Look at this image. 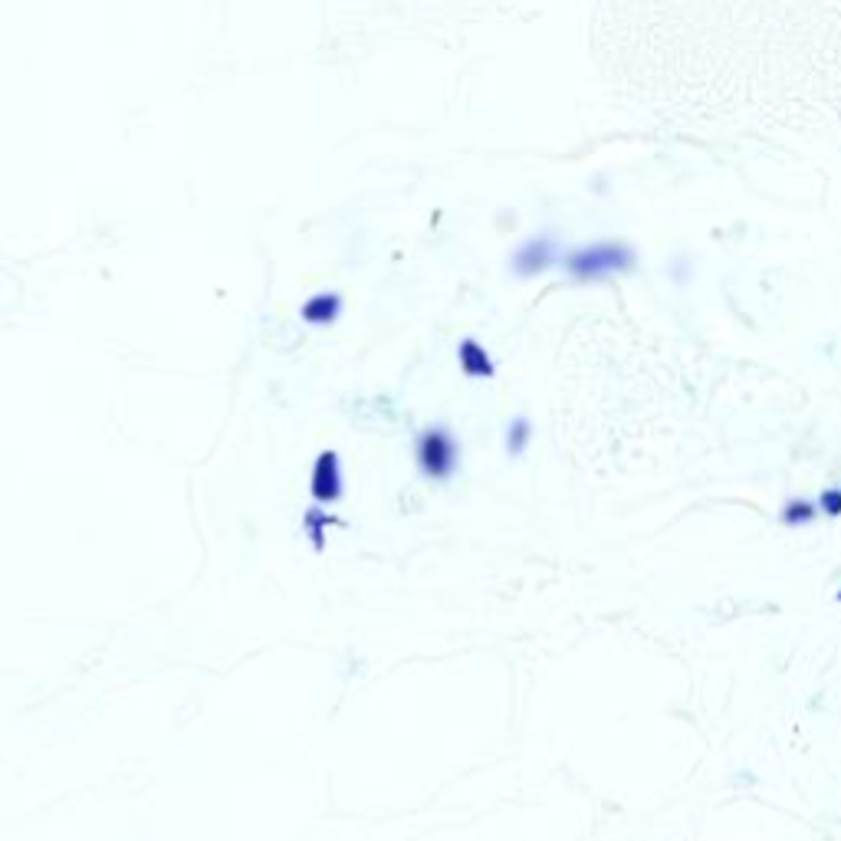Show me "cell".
Listing matches in <instances>:
<instances>
[{
  "instance_id": "7",
  "label": "cell",
  "mask_w": 841,
  "mask_h": 841,
  "mask_svg": "<svg viewBox=\"0 0 841 841\" xmlns=\"http://www.w3.org/2000/svg\"><path fill=\"white\" fill-rule=\"evenodd\" d=\"M822 513H829V516L841 513V493L838 490H829L825 496H822Z\"/></svg>"
},
{
  "instance_id": "3",
  "label": "cell",
  "mask_w": 841,
  "mask_h": 841,
  "mask_svg": "<svg viewBox=\"0 0 841 841\" xmlns=\"http://www.w3.org/2000/svg\"><path fill=\"white\" fill-rule=\"evenodd\" d=\"M815 516V503H786V510H782V519L786 523H805V519H812Z\"/></svg>"
},
{
  "instance_id": "1",
  "label": "cell",
  "mask_w": 841,
  "mask_h": 841,
  "mask_svg": "<svg viewBox=\"0 0 841 841\" xmlns=\"http://www.w3.org/2000/svg\"><path fill=\"white\" fill-rule=\"evenodd\" d=\"M628 263H631V257L625 253V247H591V250L578 253L575 260H572V273H575V279H598L605 273L621 270V266H628Z\"/></svg>"
},
{
  "instance_id": "2",
  "label": "cell",
  "mask_w": 841,
  "mask_h": 841,
  "mask_svg": "<svg viewBox=\"0 0 841 841\" xmlns=\"http://www.w3.org/2000/svg\"><path fill=\"white\" fill-rule=\"evenodd\" d=\"M421 460L434 477H447L453 470V460H457L453 437L444 431H427V437L421 440Z\"/></svg>"
},
{
  "instance_id": "5",
  "label": "cell",
  "mask_w": 841,
  "mask_h": 841,
  "mask_svg": "<svg viewBox=\"0 0 841 841\" xmlns=\"http://www.w3.org/2000/svg\"><path fill=\"white\" fill-rule=\"evenodd\" d=\"M464 365H467V372H474V375H490V362H487L483 352L474 349V345H467L464 349Z\"/></svg>"
},
{
  "instance_id": "4",
  "label": "cell",
  "mask_w": 841,
  "mask_h": 841,
  "mask_svg": "<svg viewBox=\"0 0 841 841\" xmlns=\"http://www.w3.org/2000/svg\"><path fill=\"white\" fill-rule=\"evenodd\" d=\"M526 444H529V424L526 421H513V424H510V437H506L510 453H519Z\"/></svg>"
},
{
  "instance_id": "6",
  "label": "cell",
  "mask_w": 841,
  "mask_h": 841,
  "mask_svg": "<svg viewBox=\"0 0 841 841\" xmlns=\"http://www.w3.org/2000/svg\"><path fill=\"white\" fill-rule=\"evenodd\" d=\"M336 493V464H332V457H322V464H319V493Z\"/></svg>"
}]
</instances>
